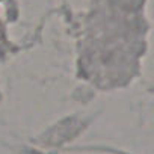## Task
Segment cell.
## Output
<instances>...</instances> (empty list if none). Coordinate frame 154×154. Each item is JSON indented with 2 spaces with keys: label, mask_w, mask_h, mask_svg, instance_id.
I'll list each match as a JSON object with an SVG mask.
<instances>
[]
</instances>
